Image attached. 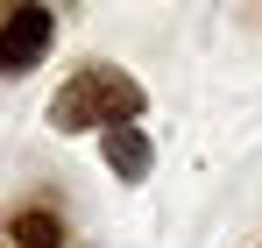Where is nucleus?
I'll list each match as a JSON object with an SVG mask.
<instances>
[{
    "label": "nucleus",
    "mask_w": 262,
    "mask_h": 248,
    "mask_svg": "<svg viewBox=\"0 0 262 248\" xmlns=\"http://www.w3.org/2000/svg\"><path fill=\"white\" fill-rule=\"evenodd\" d=\"M149 99H142V85L128 71H114V64H85V71H71V85L50 99V121L64 128V135H78V128H135Z\"/></svg>",
    "instance_id": "1"
},
{
    "label": "nucleus",
    "mask_w": 262,
    "mask_h": 248,
    "mask_svg": "<svg viewBox=\"0 0 262 248\" xmlns=\"http://www.w3.org/2000/svg\"><path fill=\"white\" fill-rule=\"evenodd\" d=\"M99 156H106V170H114L121 184H142L149 163H156V149H149L142 128H106V135H99Z\"/></svg>",
    "instance_id": "3"
},
{
    "label": "nucleus",
    "mask_w": 262,
    "mask_h": 248,
    "mask_svg": "<svg viewBox=\"0 0 262 248\" xmlns=\"http://www.w3.org/2000/svg\"><path fill=\"white\" fill-rule=\"evenodd\" d=\"M57 43V14L50 7H7L0 14V78H29Z\"/></svg>",
    "instance_id": "2"
},
{
    "label": "nucleus",
    "mask_w": 262,
    "mask_h": 248,
    "mask_svg": "<svg viewBox=\"0 0 262 248\" xmlns=\"http://www.w3.org/2000/svg\"><path fill=\"white\" fill-rule=\"evenodd\" d=\"M7 234H14L21 248H64V220H57L50 206H21L14 220H7Z\"/></svg>",
    "instance_id": "4"
}]
</instances>
